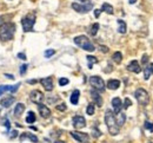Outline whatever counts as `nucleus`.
Wrapping results in <instances>:
<instances>
[{"label": "nucleus", "mask_w": 153, "mask_h": 143, "mask_svg": "<svg viewBox=\"0 0 153 143\" xmlns=\"http://www.w3.org/2000/svg\"><path fill=\"white\" fill-rule=\"evenodd\" d=\"M105 123H106V125H107L108 133H110L112 136H115V135L119 134L120 127H119L118 123H117V118H115L113 111L106 110V112H105Z\"/></svg>", "instance_id": "nucleus-1"}, {"label": "nucleus", "mask_w": 153, "mask_h": 143, "mask_svg": "<svg viewBox=\"0 0 153 143\" xmlns=\"http://www.w3.org/2000/svg\"><path fill=\"white\" fill-rule=\"evenodd\" d=\"M14 33H16V25L13 22H5L0 27V40H12L14 37Z\"/></svg>", "instance_id": "nucleus-2"}, {"label": "nucleus", "mask_w": 153, "mask_h": 143, "mask_svg": "<svg viewBox=\"0 0 153 143\" xmlns=\"http://www.w3.org/2000/svg\"><path fill=\"white\" fill-rule=\"evenodd\" d=\"M74 43L76 45H78L80 49L85 50V51H88V52H93L96 49H94V45L91 43V40L86 37V36H78L74 38Z\"/></svg>", "instance_id": "nucleus-3"}, {"label": "nucleus", "mask_w": 153, "mask_h": 143, "mask_svg": "<svg viewBox=\"0 0 153 143\" xmlns=\"http://www.w3.org/2000/svg\"><path fill=\"white\" fill-rule=\"evenodd\" d=\"M36 24V14L34 13H28L21 19V25L25 32H31L33 30V26Z\"/></svg>", "instance_id": "nucleus-4"}, {"label": "nucleus", "mask_w": 153, "mask_h": 143, "mask_svg": "<svg viewBox=\"0 0 153 143\" xmlns=\"http://www.w3.org/2000/svg\"><path fill=\"white\" fill-rule=\"evenodd\" d=\"M134 97H135V100L138 101V103H139L140 105H143V106H146V105L149 104V102H150L149 92H147L145 89H143V88H139V89L135 90Z\"/></svg>", "instance_id": "nucleus-5"}, {"label": "nucleus", "mask_w": 153, "mask_h": 143, "mask_svg": "<svg viewBox=\"0 0 153 143\" xmlns=\"http://www.w3.org/2000/svg\"><path fill=\"white\" fill-rule=\"evenodd\" d=\"M72 8L76 11L78 13H88L92 8H93V4L91 1L85 2V4H78V2H73L72 4Z\"/></svg>", "instance_id": "nucleus-6"}, {"label": "nucleus", "mask_w": 153, "mask_h": 143, "mask_svg": "<svg viewBox=\"0 0 153 143\" xmlns=\"http://www.w3.org/2000/svg\"><path fill=\"white\" fill-rule=\"evenodd\" d=\"M90 84H91V86L94 90H97V91H101L102 92L105 90V82L99 76H92V77H90Z\"/></svg>", "instance_id": "nucleus-7"}, {"label": "nucleus", "mask_w": 153, "mask_h": 143, "mask_svg": "<svg viewBox=\"0 0 153 143\" xmlns=\"http://www.w3.org/2000/svg\"><path fill=\"white\" fill-rule=\"evenodd\" d=\"M71 136L80 143L90 142V136H88V134H85V133H80V131H71Z\"/></svg>", "instance_id": "nucleus-8"}, {"label": "nucleus", "mask_w": 153, "mask_h": 143, "mask_svg": "<svg viewBox=\"0 0 153 143\" xmlns=\"http://www.w3.org/2000/svg\"><path fill=\"white\" fill-rule=\"evenodd\" d=\"M30 100L36 104H41L44 101V94L39 90H33L31 94H30Z\"/></svg>", "instance_id": "nucleus-9"}, {"label": "nucleus", "mask_w": 153, "mask_h": 143, "mask_svg": "<svg viewBox=\"0 0 153 143\" xmlns=\"http://www.w3.org/2000/svg\"><path fill=\"white\" fill-rule=\"evenodd\" d=\"M72 124H73V127L76 128V130H80V129H82V128L86 127V120H85V117L78 115V116H74V117H73Z\"/></svg>", "instance_id": "nucleus-10"}, {"label": "nucleus", "mask_w": 153, "mask_h": 143, "mask_svg": "<svg viewBox=\"0 0 153 143\" xmlns=\"http://www.w3.org/2000/svg\"><path fill=\"white\" fill-rule=\"evenodd\" d=\"M41 85L44 86V89L46 91H52L53 90V78L52 77H45L42 79H40Z\"/></svg>", "instance_id": "nucleus-11"}, {"label": "nucleus", "mask_w": 153, "mask_h": 143, "mask_svg": "<svg viewBox=\"0 0 153 143\" xmlns=\"http://www.w3.org/2000/svg\"><path fill=\"white\" fill-rule=\"evenodd\" d=\"M38 110H39V114L42 118H48L51 116V110L48 109V106L44 105L42 103L41 104H38Z\"/></svg>", "instance_id": "nucleus-12"}, {"label": "nucleus", "mask_w": 153, "mask_h": 143, "mask_svg": "<svg viewBox=\"0 0 153 143\" xmlns=\"http://www.w3.org/2000/svg\"><path fill=\"white\" fill-rule=\"evenodd\" d=\"M112 106H113V112L114 114H119L123 109V101L119 97H114L112 100Z\"/></svg>", "instance_id": "nucleus-13"}, {"label": "nucleus", "mask_w": 153, "mask_h": 143, "mask_svg": "<svg viewBox=\"0 0 153 143\" xmlns=\"http://www.w3.org/2000/svg\"><path fill=\"white\" fill-rule=\"evenodd\" d=\"M127 70L131 71V72H134V73H139L141 71V67L139 65V61H132L128 63L127 65Z\"/></svg>", "instance_id": "nucleus-14"}, {"label": "nucleus", "mask_w": 153, "mask_h": 143, "mask_svg": "<svg viewBox=\"0 0 153 143\" xmlns=\"http://www.w3.org/2000/svg\"><path fill=\"white\" fill-rule=\"evenodd\" d=\"M91 96H92V100H93V102L96 105L98 106H101L102 105V98H101V96L99 95V91H97V90H91Z\"/></svg>", "instance_id": "nucleus-15"}, {"label": "nucleus", "mask_w": 153, "mask_h": 143, "mask_svg": "<svg viewBox=\"0 0 153 143\" xmlns=\"http://www.w3.org/2000/svg\"><path fill=\"white\" fill-rule=\"evenodd\" d=\"M14 101H16V98H14L13 96H6V97H4V98L1 100L0 104H1L4 108H10V106L14 103Z\"/></svg>", "instance_id": "nucleus-16"}, {"label": "nucleus", "mask_w": 153, "mask_h": 143, "mask_svg": "<svg viewBox=\"0 0 153 143\" xmlns=\"http://www.w3.org/2000/svg\"><path fill=\"white\" fill-rule=\"evenodd\" d=\"M117 22H118V32L121 33V34L126 33V30H127V25H126V22L123 20V19H118Z\"/></svg>", "instance_id": "nucleus-17"}, {"label": "nucleus", "mask_w": 153, "mask_h": 143, "mask_svg": "<svg viewBox=\"0 0 153 143\" xmlns=\"http://www.w3.org/2000/svg\"><path fill=\"white\" fill-rule=\"evenodd\" d=\"M24 111H25V104L18 103V104L16 105V108H14V116H16V117H20Z\"/></svg>", "instance_id": "nucleus-18"}, {"label": "nucleus", "mask_w": 153, "mask_h": 143, "mask_svg": "<svg viewBox=\"0 0 153 143\" xmlns=\"http://www.w3.org/2000/svg\"><path fill=\"white\" fill-rule=\"evenodd\" d=\"M110 90H117V89H119V86H120V81H118V79H110L108 82H107V85H106Z\"/></svg>", "instance_id": "nucleus-19"}, {"label": "nucleus", "mask_w": 153, "mask_h": 143, "mask_svg": "<svg viewBox=\"0 0 153 143\" xmlns=\"http://www.w3.org/2000/svg\"><path fill=\"white\" fill-rule=\"evenodd\" d=\"M79 96H80V91L79 90H74L73 92H72V95H71V97H70V101L71 103L73 104V105H76L78 102H79Z\"/></svg>", "instance_id": "nucleus-20"}, {"label": "nucleus", "mask_w": 153, "mask_h": 143, "mask_svg": "<svg viewBox=\"0 0 153 143\" xmlns=\"http://www.w3.org/2000/svg\"><path fill=\"white\" fill-rule=\"evenodd\" d=\"M25 139H28V140H31L32 142H34V143H38V137H37L36 135H32V134H27V133H25V134H22V135L20 136V140H21V141H24Z\"/></svg>", "instance_id": "nucleus-21"}, {"label": "nucleus", "mask_w": 153, "mask_h": 143, "mask_svg": "<svg viewBox=\"0 0 153 143\" xmlns=\"http://www.w3.org/2000/svg\"><path fill=\"white\" fill-rule=\"evenodd\" d=\"M101 11H104V12L107 13V14H113V13H114L113 7H112L110 4H107V2H104V4H102V6H101Z\"/></svg>", "instance_id": "nucleus-22"}, {"label": "nucleus", "mask_w": 153, "mask_h": 143, "mask_svg": "<svg viewBox=\"0 0 153 143\" xmlns=\"http://www.w3.org/2000/svg\"><path fill=\"white\" fill-rule=\"evenodd\" d=\"M125 121H126V115H125L124 112H119V114H118V118H117V123H118V125H119V127L124 125Z\"/></svg>", "instance_id": "nucleus-23"}, {"label": "nucleus", "mask_w": 153, "mask_h": 143, "mask_svg": "<svg viewBox=\"0 0 153 143\" xmlns=\"http://www.w3.org/2000/svg\"><path fill=\"white\" fill-rule=\"evenodd\" d=\"M36 114L33 112V111H30L28 114H27V116H26V122L28 123V124H32V123L36 122Z\"/></svg>", "instance_id": "nucleus-24"}, {"label": "nucleus", "mask_w": 153, "mask_h": 143, "mask_svg": "<svg viewBox=\"0 0 153 143\" xmlns=\"http://www.w3.org/2000/svg\"><path fill=\"white\" fill-rule=\"evenodd\" d=\"M98 30H99V24H98V22L92 24L91 27H90V34H91L92 37H94L97 33H98Z\"/></svg>", "instance_id": "nucleus-25"}, {"label": "nucleus", "mask_w": 153, "mask_h": 143, "mask_svg": "<svg viewBox=\"0 0 153 143\" xmlns=\"http://www.w3.org/2000/svg\"><path fill=\"white\" fill-rule=\"evenodd\" d=\"M112 59H113V61H114V63H117V64H120V63H121V61H123V55H121L119 51H117V52H114V53H113Z\"/></svg>", "instance_id": "nucleus-26"}, {"label": "nucleus", "mask_w": 153, "mask_h": 143, "mask_svg": "<svg viewBox=\"0 0 153 143\" xmlns=\"http://www.w3.org/2000/svg\"><path fill=\"white\" fill-rule=\"evenodd\" d=\"M94 111H96V104H94V103H90V104L87 105V108H86L87 115L92 116V115H94Z\"/></svg>", "instance_id": "nucleus-27"}, {"label": "nucleus", "mask_w": 153, "mask_h": 143, "mask_svg": "<svg viewBox=\"0 0 153 143\" xmlns=\"http://www.w3.org/2000/svg\"><path fill=\"white\" fill-rule=\"evenodd\" d=\"M86 58H87V61H88V69H92L93 64L98 63V59H97L96 57H93V56H87Z\"/></svg>", "instance_id": "nucleus-28"}, {"label": "nucleus", "mask_w": 153, "mask_h": 143, "mask_svg": "<svg viewBox=\"0 0 153 143\" xmlns=\"http://www.w3.org/2000/svg\"><path fill=\"white\" fill-rule=\"evenodd\" d=\"M151 75H152V72H151L149 65H146V67H145V70H144V78H145V79H149V78L151 77Z\"/></svg>", "instance_id": "nucleus-29"}, {"label": "nucleus", "mask_w": 153, "mask_h": 143, "mask_svg": "<svg viewBox=\"0 0 153 143\" xmlns=\"http://www.w3.org/2000/svg\"><path fill=\"white\" fill-rule=\"evenodd\" d=\"M68 83H70V81H68L67 78H65V77H62V78L59 79V85H60V86H65V85H67Z\"/></svg>", "instance_id": "nucleus-30"}, {"label": "nucleus", "mask_w": 153, "mask_h": 143, "mask_svg": "<svg viewBox=\"0 0 153 143\" xmlns=\"http://www.w3.org/2000/svg\"><path fill=\"white\" fill-rule=\"evenodd\" d=\"M92 135H93V137H94V139H98V137H100V136H101V133H100L97 128H93V129H92Z\"/></svg>", "instance_id": "nucleus-31"}, {"label": "nucleus", "mask_w": 153, "mask_h": 143, "mask_svg": "<svg viewBox=\"0 0 153 143\" xmlns=\"http://www.w3.org/2000/svg\"><path fill=\"white\" fill-rule=\"evenodd\" d=\"M132 105V101L130 100V98H125V101H124V104H123V106L125 108V109H127V108H130Z\"/></svg>", "instance_id": "nucleus-32"}, {"label": "nucleus", "mask_w": 153, "mask_h": 143, "mask_svg": "<svg viewBox=\"0 0 153 143\" xmlns=\"http://www.w3.org/2000/svg\"><path fill=\"white\" fill-rule=\"evenodd\" d=\"M5 91H10V85H0V96Z\"/></svg>", "instance_id": "nucleus-33"}, {"label": "nucleus", "mask_w": 153, "mask_h": 143, "mask_svg": "<svg viewBox=\"0 0 153 143\" xmlns=\"http://www.w3.org/2000/svg\"><path fill=\"white\" fill-rule=\"evenodd\" d=\"M145 129H147L150 131H153V123L150 122V121H145Z\"/></svg>", "instance_id": "nucleus-34"}, {"label": "nucleus", "mask_w": 153, "mask_h": 143, "mask_svg": "<svg viewBox=\"0 0 153 143\" xmlns=\"http://www.w3.org/2000/svg\"><path fill=\"white\" fill-rule=\"evenodd\" d=\"M54 53H56L54 50H46V51H45V57H46V58H50V57H52Z\"/></svg>", "instance_id": "nucleus-35"}, {"label": "nucleus", "mask_w": 153, "mask_h": 143, "mask_svg": "<svg viewBox=\"0 0 153 143\" xmlns=\"http://www.w3.org/2000/svg\"><path fill=\"white\" fill-rule=\"evenodd\" d=\"M66 109H67V106H66L65 103H60L57 105V110H59V111H65Z\"/></svg>", "instance_id": "nucleus-36"}, {"label": "nucleus", "mask_w": 153, "mask_h": 143, "mask_svg": "<svg viewBox=\"0 0 153 143\" xmlns=\"http://www.w3.org/2000/svg\"><path fill=\"white\" fill-rule=\"evenodd\" d=\"M27 71V64H24L20 66V75H25Z\"/></svg>", "instance_id": "nucleus-37"}, {"label": "nucleus", "mask_w": 153, "mask_h": 143, "mask_svg": "<svg viewBox=\"0 0 153 143\" xmlns=\"http://www.w3.org/2000/svg\"><path fill=\"white\" fill-rule=\"evenodd\" d=\"M18 58H19V59H22V61H26V55L22 53V52H20V53H18Z\"/></svg>", "instance_id": "nucleus-38"}, {"label": "nucleus", "mask_w": 153, "mask_h": 143, "mask_svg": "<svg viewBox=\"0 0 153 143\" xmlns=\"http://www.w3.org/2000/svg\"><path fill=\"white\" fill-rule=\"evenodd\" d=\"M100 51H102L104 53H106V52H108V47H107V46H102V45H101V46H100Z\"/></svg>", "instance_id": "nucleus-39"}, {"label": "nucleus", "mask_w": 153, "mask_h": 143, "mask_svg": "<svg viewBox=\"0 0 153 143\" xmlns=\"http://www.w3.org/2000/svg\"><path fill=\"white\" fill-rule=\"evenodd\" d=\"M100 13H101V10H94V17L96 18H99Z\"/></svg>", "instance_id": "nucleus-40"}, {"label": "nucleus", "mask_w": 153, "mask_h": 143, "mask_svg": "<svg viewBox=\"0 0 153 143\" xmlns=\"http://www.w3.org/2000/svg\"><path fill=\"white\" fill-rule=\"evenodd\" d=\"M5 18H6L5 16H0V27H1V26H2L4 24H5V22H4V20H5Z\"/></svg>", "instance_id": "nucleus-41"}, {"label": "nucleus", "mask_w": 153, "mask_h": 143, "mask_svg": "<svg viewBox=\"0 0 153 143\" xmlns=\"http://www.w3.org/2000/svg\"><path fill=\"white\" fill-rule=\"evenodd\" d=\"M17 136H18V131H17V130H14V131L12 133V135H11V139H16Z\"/></svg>", "instance_id": "nucleus-42"}, {"label": "nucleus", "mask_w": 153, "mask_h": 143, "mask_svg": "<svg viewBox=\"0 0 153 143\" xmlns=\"http://www.w3.org/2000/svg\"><path fill=\"white\" fill-rule=\"evenodd\" d=\"M5 76L8 78V79H14V76H12V75H8V73H5Z\"/></svg>", "instance_id": "nucleus-43"}, {"label": "nucleus", "mask_w": 153, "mask_h": 143, "mask_svg": "<svg viewBox=\"0 0 153 143\" xmlns=\"http://www.w3.org/2000/svg\"><path fill=\"white\" fill-rule=\"evenodd\" d=\"M5 127H6L7 129H10V127H11V125H10V121H8V120H6V121H5Z\"/></svg>", "instance_id": "nucleus-44"}, {"label": "nucleus", "mask_w": 153, "mask_h": 143, "mask_svg": "<svg viewBox=\"0 0 153 143\" xmlns=\"http://www.w3.org/2000/svg\"><path fill=\"white\" fill-rule=\"evenodd\" d=\"M141 61H143L144 64H146V63H147V56H146V55H145V56L143 57V59H141Z\"/></svg>", "instance_id": "nucleus-45"}, {"label": "nucleus", "mask_w": 153, "mask_h": 143, "mask_svg": "<svg viewBox=\"0 0 153 143\" xmlns=\"http://www.w3.org/2000/svg\"><path fill=\"white\" fill-rule=\"evenodd\" d=\"M149 67H150V70H151V72H152V75H153V63L149 64Z\"/></svg>", "instance_id": "nucleus-46"}, {"label": "nucleus", "mask_w": 153, "mask_h": 143, "mask_svg": "<svg viewBox=\"0 0 153 143\" xmlns=\"http://www.w3.org/2000/svg\"><path fill=\"white\" fill-rule=\"evenodd\" d=\"M135 1H137V0H128V2H130L131 5H133V4H135Z\"/></svg>", "instance_id": "nucleus-47"}, {"label": "nucleus", "mask_w": 153, "mask_h": 143, "mask_svg": "<svg viewBox=\"0 0 153 143\" xmlns=\"http://www.w3.org/2000/svg\"><path fill=\"white\" fill-rule=\"evenodd\" d=\"M28 83H30V84H36L37 81H34V79H33V81H28Z\"/></svg>", "instance_id": "nucleus-48"}, {"label": "nucleus", "mask_w": 153, "mask_h": 143, "mask_svg": "<svg viewBox=\"0 0 153 143\" xmlns=\"http://www.w3.org/2000/svg\"><path fill=\"white\" fill-rule=\"evenodd\" d=\"M56 143H64V142H61V141H57Z\"/></svg>", "instance_id": "nucleus-49"}, {"label": "nucleus", "mask_w": 153, "mask_h": 143, "mask_svg": "<svg viewBox=\"0 0 153 143\" xmlns=\"http://www.w3.org/2000/svg\"><path fill=\"white\" fill-rule=\"evenodd\" d=\"M78 1H85V0H78Z\"/></svg>", "instance_id": "nucleus-50"}, {"label": "nucleus", "mask_w": 153, "mask_h": 143, "mask_svg": "<svg viewBox=\"0 0 153 143\" xmlns=\"http://www.w3.org/2000/svg\"><path fill=\"white\" fill-rule=\"evenodd\" d=\"M149 143H152V142H149Z\"/></svg>", "instance_id": "nucleus-51"}]
</instances>
